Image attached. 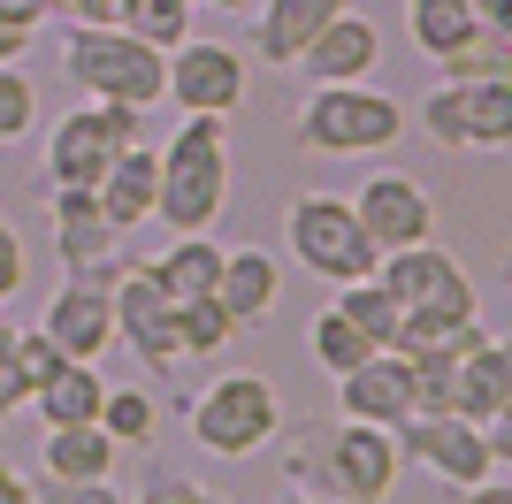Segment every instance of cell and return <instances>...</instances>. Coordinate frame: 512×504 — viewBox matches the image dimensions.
<instances>
[{
	"instance_id": "obj_1",
	"label": "cell",
	"mask_w": 512,
	"mask_h": 504,
	"mask_svg": "<svg viewBox=\"0 0 512 504\" xmlns=\"http://www.w3.org/2000/svg\"><path fill=\"white\" fill-rule=\"evenodd\" d=\"M237 161H230V115H184L169 146H161V191H153V222L169 237L214 230L230 207Z\"/></svg>"
},
{
	"instance_id": "obj_2",
	"label": "cell",
	"mask_w": 512,
	"mask_h": 504,
	"mask_svg": "<svg viewBox=\"0 0 512 504\" xmlns=\"http://www.w3.org/2000/svg\"><path fill=\"white\" fill-rule=\"evenodd\" d=\"M291 489H329V497H352V504H383L398 489V436L375 428V420H314L299 428L291 443Z\"/></svg>"
},
{
	"instance_id": "obj_3",
	"label": "cell",
	"mask_w": 512,
	"mask_h": 504,
	"mask_svg": "<svg viewBox=\"0 0 512 504\" xmlns=\"http://www.w3.org/2000/svg\"><path fill=\"white\" fill-rule=\"evenodd\" d=\"M375 275H383V291L406 306V329H398V344H390V352H428V344H444L459 321H482V291H474V275L459 268L436 237L383 252V260H375Z\"/></svg>"
},
{
	"instance_id": "obj_4",
	"label": "cell",
	"mask_w": 512,
	"mask_h": 504,
	"mask_svg": "<svg viewBox=\"0 0 512 504\" xmlns=\"http://www.w3.org/2000/svg\"><path fill=\"white\" fill-rule=\"evenodd\" d=\"M62 77L85 100H130V107H161L169 100V54L146 46L123 23H69L62 31Z\"/></svg>"
},
{
	"instance_id": "obj_5",
	"label": "cell",
	"mask_w": 512,
	"mask_h": 504,
	"mask_svg": "<svg viewBox=\"0 0 512 504\" xmlns=\"http://www.w3.org/2000/svg\"><path fill=\"white\" fill-rule=\"evenodd\" d=\"M291 138H299V153H314V161H360V153H390L398 138H406V107L390 100V92H375V84H314L299 107V123H291Z\"/></svg>"
},
{
	"instance_id": "obj_6",
	"label": "cell",
	"mask_w": 512,
	"mask_h": 504,
	"mask_svg": "<svg viewBox=\"0 0 512 504\" xmlns=\"http://www.w3.org/2000/svg\"><path fill=\"white\" fill-rule=\"evenodd\" d=\"M184 428L207 459H260L268 443L283 436V398L276 382L237 367V375H214L192 405H184Z\"/></svg>"
},
{
	"instance_id": "obj_7",
	"label": "cell",
	"mask_w": 512,
	"mask_h": 504,
	"mask_svg": "<svg viewBox=\"0 0 512 504\" xmlns=\"http://www.w3.org/2000/svg\"><path fill=\"white\" fill-rule=\"evenodd\" d=\"M138 138H146V107H130V100H85L69 115H54V130H46V191H92L100 168Z\"/></svg>"
},
{
	"instance_id": "obj_8",
	"label": "cell",
	"mask_w": 512,
	"mask_h": 504,
	"mask_svg": "<svg viewBox=\"0 0 512 504\" xmlns=\"http://www.w3.org/2000/svg\"><path fill=\"white\" fill-rule=\"evenodd\" d=\"M283 245L299 252V268L321 275V283L375 275V260H383V245L360 230L352 199H337V191H306V199H291V214H283Z\"/></svg>"
},
{
	"instance_id": "obj_9",
	"label": "cell",
	"mask_w": 512,
	"mask_h": 504,
	"mask_svg": "<svg viewBox=\"0 0 512 504\" xmlns=\"http://www.w3.org/2000/svg\"><path fill=\"white\" fill-rule=\"evenodd\" d=\"M390 436H398V459L428 466L444 489L490 482V474H505V459H512L505 428H474V420H459V413H406Z\"/></svg>"
},
{
	"instance_id": "obj_10",
	"label": "cell",
	"mask_w": 512,
	"mask_h": 504,
	"mask_svg": "<svg viewBox=\"0 0 512 504\" xmlns=\"http://www.w3.org/2000/svg\"><path fill=\"white\" fill-rule=\"evenodd\" d=\"M421 130L451 153H505L512 138V77H444L421 100Z\"/></svg>"
},
{
	"instance_id": "obj_11",
	"label": "cell",
	"mask_w": 512,
	"mask_h": 504,
	"mask_svg": "<svg viewBox=\"0 0 512 504\" xmlns=\"http://www.w3.org/2000/svg\"><path fill=\"white\" fill-rule=\"evenodd\" d=\"M107 314H115V344L146 359V375H176L184 344H176V298L146 275V260H123L107 283Z\"/></svg>"
},
{
	"instance_id": "obj_12",
	"label": "cell",
	"mask_w": 512,
	"mask_h": 504,
	"mask_svg": "<svg viewBox=\"0 0 512 504\" xmlns=\"http://www.w3.org/2000/svg\"><path fill=\"white\" fill-rule=\"evenodd\" d=\"M46 222H54V260H62V275H85V283H115V268H123V230L100 214V199L92 191H46Z\"/></svg>"
},
{
	"instance_id": "obj_13",
	"label": "cell",
	"mask_w": 512,
	"mask_h": 504,
	"mask_svg": "<svg viewBox=\"0 0 512 504\" xmlns=\"http://www.w3.org/2000/svg\"><path fill=\"white\" fill-rule=\"evenodd\" d=\"M169 100L184 115H237L245 107V54L222 39H176L169 46Z\"/></svg>"
},
{
	"instance_id": "obj_14",
	"label": "cell",
	"mask_w": 512,
	"mask_h": 504,
	"mask_svg": "<svg viewBox=\"0 0 512 504\" xmlns=\"http://www.w3.org/2000/svg\"><path fill=\"white\" fill-rule=\"evenodd\" d=\"M375 69H383V31H375V16L352 0V8H337V16L299 46L291 77H306V84H360V77H375Z\"/></svg>"
},
{
	"instance_id": "obj_15",
	"label": "cell",
	"mask_w": 512,
	"mask_h": 504,
	"mask_svg": "<svg viewBox=\"0 0 512 504\" xmlns=\"http://www.w3.org/2000/svg\"><path fill=\"white\" fill-rule=\"evenodd\" d=\"M352 214H360V230L383 252L436 237V199H428V184L406 176V168H375V176L360 184V199H352Z\"/></svg>"
},
{
	"instance_id": "obj_16",
	"label": "cell",
	"mask_w": 512,
	"mask_h": 504,
	"mask_svg": "<svg viewBox=\"0 0 512 504\" xmlns=\"http://www.w3.org/2000/svg\"><path fill=\"white\" fill-rule=\"evenodd\" d=\"M444 413L474 420V428H505V413H512V352L490 329L444 367Z\"/></svg>"
},
{
	"instance_id": "obj_17",
	"label": "cell",
	"mask_w": 512,
	"mask_h": 504,
	"mask_svg": "<svg viewBox=\"0 0 512 504\" xmlns=\"http://www.w3.org/2000/svg\"><path fill=\"white\" fill-rule=\"evenodd\" d=\"M31 329H39L62 359H92V367H100L107 344H115L107 291H100V283H85V275H62V283H54V298H46V314L31 321Z\"/></svg>"
},
{
	"instance_id": "obj_18",
	"label": "cell",
	"mask_w": 512,
	"mask_h": 504,
	"mask_svg": "<svg viewBox=\"0 0 512 504\" xmlns=\"http://www.w3.org/2000/svg\"><path fill=\"white\" fill-rule=\"evenodd\" d=\"M413 367L406 352H367L352 375H337V413L344 420H375V428H398L413 413Z\"/></svg>"
},
{
	"instance_id": "obj_19",
	"label": "cell",
	"mask_w": 512,
	"mask_h": 504,
	"mask_svg": "<svg viewBox=\"0 0 512 504\" xmlns=\"http://www.w3.org/2000/svg\"><path fill=\"white\" fill-rule=\"evenodd\" d=\"M214 298H222V314H230L237 329H260V321L276 314V298H283V260L260 252V245H222Z\"/></svg>"
},
{
	"instance_id": "obj_20",
	"label": "cell",
	"mask_w": 512,
	"mask_h": 504,
	"mask_svg": "<svg viewBox=\"0 0 512 504\" xmlns=\"http://www.w3.org/2000/svg\"><path fill=\"white\" fill-rule=\"evenodd\" d=\"M153 191H161V146H123L115 161L100 168V184H92V199H100V214L115 222V230H146L153 222Z\"/></svg>"
},
{
	"instance_id": "obj_21",
	"label": "cell",
	"mask_w": 512,
	"mask_h": 504,
	"mask_svg": "<svg viewBox=\"0 0 512 504\" xmlns=\"http://www.w3.org/2000/svg\"><path fill=\"white\" fill-rule=\"evenodd\" d=\"M337 8H352V0H253V54L276 62V69H291L299 46L314 39Z\"/></svg>"
},
{
	"instance_id": "obj_22",
	"label": "cell",
	"mask_w": 512,
	"mask_h": 504,
	"mask_svg": "<svg viewBox=\"0 0 512 504\" xmlns=\"http://www.w3.org/2000/svg\"><path fill=\"white\" fill-rule=\"evenodd\" d=\"M115 451H123V443L107 436L100 420H69V428H46L39 436V474L46 482H107V474H115Z\"/></svg>"
},
{
	"instance_id": "obj_23",
	"label": "cell",
	"mask_w": 512,
	"mask_h": 504,
	"mask_svg": "<svg viewBox=\"0 0 512 504\" xmlns=\"http://www.w3.org/2000/svg\"><path fill=\"white\" fill-rule=\"evenodd\" d=\"M100 398H107V375L92 367V359H62L54 375L31 390V405H39L46 428H69V420H100Z\"/></svg>"
},
{
	"instance_id": "obj_24",
	"label": "cell",
	"mask_w": 512,
	"mask_h": 504,
	"mask_svg": "<svg viewBox=\"0 0 512 504\" xmlns=\"http://www.w3.org/2000/svg\"><path fill=\"white\" fill-rule=\"evenodd\" d=\"M146 275H153L169 298H207V291H214V275H222V245H214L207 230L169 237V252H153Z\"/></svg>"
},
{
	"instance_id": "obj_25",
	"label": "cell",
	"mask_w": 512,
	"mask_h": 504,
	"mask_svg": "<svg viewBox=\"0 0 512 504\" xmlns=\"http://www.w3.org/2000/svg\"><path fill=\"white\" fill-rule=\"evenodd\" d=\"M329 306L360 321L375 352H390V344H398V329H406V306L383 291V275H352V283H337V298H329Z\"/></svg>"
},
{
	"instance_id": "obj_26",
	"label": "cell",
	"mask_w": 512,
	"mask_h": 504,
	"mask_svg": "<svg viewBox=\"0 0 512 504\" xmlns=\"http://www.w3.org/2000/svg\"><path fill=\"white\" fill-rule=\"evenodd\" d=\"M482 31V16H474L467 0H406V39H413V54H451L459 39H474Z\"/></svg>"
},
{
	"instance_id": "obj_27",
	"label": "cell",
	"mask_w": 512,
	"mask_h": 504,
	"mask_svg": "<svg viewBox=\"0 0 512 504\" xmlns=\"http://www.w3.org/2000/svg\"><path fill=\"white\" fill-rule=\"evenodd\" d=\"M306 352L321 359V375H352V367H360V359L375 352V344H367V329H360L352 314L321 306V314H314V329H306Z\"/></svg>"
},
{
	"instance_id": "obj_28",
	"label": "cell",
	"mask_w": 512,
	"mask_h": 504,
	"mask_svg": "<svg viewBox=\"0 0 512 504\" xmlns=\"http://www.w3.org/2000/svg\"><path fill=\"white\" fill-rule=\"evenodd\" d=\"M237 336V321L222 314V298H176V344H184V359H214L222 344Z\"/></svg>"
},
{
	"instance_id": "obj_29",
	"label": "cell",
	"mask_w": 512,
	"mask_h": 504,
	"mask_svg": "<svg viewBox=\"0 0 512 504\" xmlns=\"http://www.w3.org/2000/svg\"><path fill=\"white\" fill-rule=\"evenodd\" d=\"M100 428L115 443H153V428H161V398L153 390H138V382H107V398H100Z\"/></svg>"
},
{
	"instance_id": "obj_30",
	"label": "cell",
	"mask_w": 512,
	"mask_h": 504,
	"mask_svg": "<svg viewBox=\"0 0 512 504\" xmlns=\"http://www.w3.org/2000/svg\"><path fill=\"white\" fill-rule=\"evenodd\" d=\"M192 16H199V0H123V16H115V23L169 54L176 39H192Z\"/></svg>"
},
{
	"instance_id": "obj_31",
	"label": "cell",
	"mask_w": 512,
	"mask_h": 504,
	"mask_svg": "<svg viewBox=\"0 0 512 504\" xmlns=\"http://www.w3.org/2000/svg\"><path fill=\"white\" fill-rule=\"evenodd\" d=\"M39 130V84L23 77L16 62H0V146H16Z\"/></svg>"
},
{
	"instance_id": "obj_32",
	"label": "cell",
	"mask_w": 512,
	"mask_h": 504,
	"mask_svg": "<svg viewBox=\"0 0 512 504\" xmlns=\"http://www.w3.org/2000/svg\"><path fill=\"white\" fill-rule=\"evenodd\" d=\"M436 69H444V77H497V69H505V23H482L474 39L436 54Z\"/></svg>"
},
{
	"instance_id": "obj_33",
	"label": "cell",
	"mask_w": 512,
	"mask_h": 504,
	"mask_svg": "<svg viewBox=\"0 0 512 504\" xmlns=\"http://www.w3.org/2000/svg\"><path fill=\"white\" fill-rule=\"evenodd\" d=\"M130 504H222V497H214L207 482H192V474H169V466H153L146 489H138Z\"/></svg>"
},
{
	"instance_id": "obj_34",
	"label": "cell",
	"mask_w": 512,
	"mask_h": 504,
	"mask_svg": "<svg viewBox=\"0 0 512 504\" xmlns=\"http://www.w3.org/2000/svg\"><path fill=\"white\" fill-rule=\"evenodd\" d=\"M54 367H62V352H54L39 329H16V375H23V398H31V390H39Z\"/></svg>"
},
{
	"instance_id": "obj_35",
	"label": "cell",
	"mask_w": 512,
	"mask_h": 504,
	"mask_svg": "<svg viewBox=\"0 0 512 504\" xmlns=\"http://www.w3.org/2000/svg\"><path fill=\"white\" fill-rule=\"evenodd\" d=\"M31 504H130V497L107 474V482H46V489H31Z\"/></svg>"
},
{
	"instance_id": "obj_36",
	"label": "cell",
	"mask_w": 512,
	"mask_h": 504,
	"mask_svg": "<svg viewBox=\"0 0 512 504\" xmlns=\"http://www.w3.org/2000/svg\"><path fill=\"white\" fill-rule=\"evenodd\" d=\"M23 283H31V252H23L16 222H8V214H0V306H8V298H16Z\"/></svg>"
},
{
	"instance_id": "obj_37",
	"label": "cell",
	"mask_w": 512,
	"mask_h": 504,
	"mask_svg": "<svg viewBox=\"0 0 512 504\" xmlns=\"http://www.w3.org/2000/svg\"><path fill=\"white\" fill-rule=\"evenodd\" d=\"M23 375H16V329H8V321H0V420L8 413H23Z\"/></svg>"
},
{
	"instance_id": "obj_38",
	"label": "cell",
	"mask_w": 512,
	"mask_h": 504,
	"mask_svg": "<svg viewBox=\"0 0 512 504\" xmlns=\"http://www.w3.org/2000/svg\"><path fill=\"white\" fill-rule=\"evenodd\" d=\"M459 504H512V482H505V474H490V482L459 489Z\"/></svg>"
},
{
	"instance_id": "obj_39",
	"label": "cell",
	"mask_w": 512,
	"mask_h": 504,
	"mask_svg": "<svg viewBox=\"0 0 512 504\" xmlns=\"http://www.w3.org/2000/svg\"><path fill=\"white\" fill-rule=\"evenodd\" d=\"M0 504H31V474L0 459Z\"/></svg>"
},
{
	"instance_id": "obj_40",
	"label": "cell",
	"mask_w": 512,
	"mask_h": 504,
	"mask_svg": "<svg viewBox=\"0 0 512 504\" xmlns=\"http://www.w3.org/2000/svg\"><path fill=\"white\" fill-rule=\"evenodd\" d=\"M31 39H39V31H23V23H0V62H23V54H31Z\"/></svg>"
},
{
	"instance_id": "obj_41",
	"label": "cell",
	"mask_w": 512,
	"mask_h": 504,
	"mask_svg": "<svg viewBox=\"0 0 512 504\" xmlns=\"http://www.w3.org/2000/svg\"><path fill=\"white\" fill-rule=\"evenodd\" d=\"M283 504H352V497H329V489H291Z\"/></svg>"
},
{
	"instance_id": "obj_42",
	"label": "cell",
	"mask_w": 512,
	"mask_h": 504,
	"mask_svg": "<svg viewBox=\"0 0 512 504\" xmlns=\"http://www.w3.org/2000/svg\"><path fill=\"white\" fill-rule=\"evenodd\" d=\"M467 8H474L482 23H505V8H512V0H467Z\"/></svg>"
},
{
	"instance_id": "obj_43",
	"label": "cell",
	"mask_w": 512,
	"mask_h": 504,
	"mask_svg": "<svg viewBox=\"0 0 512 504\" xmlns=\"http://www.w3.org/2000/svg\"><path fill=\"white\" fill-rule=\"evenodd\" d=\"M199 8H222V16H237V8H253V0H199Z\"/></svg>"
}]
</instances>
